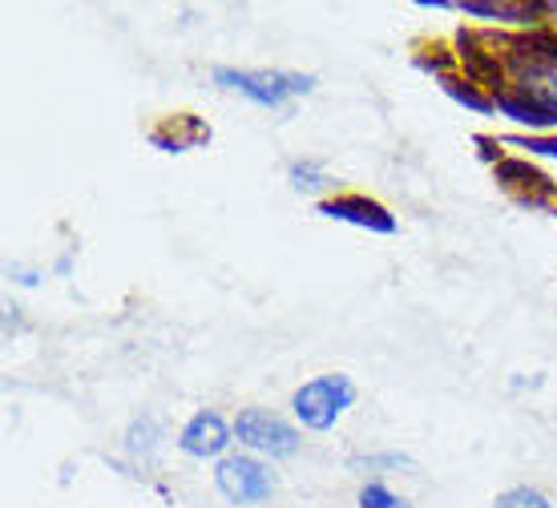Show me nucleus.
I'll return each instance as SVG.
<instances>
[{
	"label": "nucleus",
	"instance_id": "2",
	"mask_svg": "<svg viewBox=\"0 0 557 508\" xmlns=\"http://www.w3.org/2000/svg\"><path fill=\"white\" fill-rule=\"evenodd\" d=\"M351 399H356V387L348 375H320L295 392V416L307 428H332Z\"/></svg>",
	"mask_w": 557,
	"mask_h": 508
},
{
	"label": "nucleus",
	"instance_id": "5",
	"mask_svg": "<svg viewBox=\"0 0 557 508\" xmlns=\"http://www.w3.org/2000/svg\"><path fill=\"white\" fill-rule=\"evenodd\" d=\"M226 444H231V428L214 412L195 416V420L186 424V432H182V448L190 456H219Z\"/></svg>",
	"mask_w": 557,
	"mask_h": 508
},
{
	"label": "nucleus",
	"instance_id": "8",
	"mask_svg": "<svg viewBox=\"0 0 557 508\" xmlns=\"http://www.w3.org/2000/svg\"><path fill=\"white\" fill-rule=\"evenodd\" d=\"M360 508H408V505L405 500H396L384 484H368V488L360 493Z\"/></svg>",
	"mask_w": 557,
	"mask_h": 508
},
{
	"label": "nucleus",
	"instance_id": "4",
	"mask_svg": "<svg viewBox=\"0 0 557 508\" xmlns=\"http://www.w3.org/2000/svg\"><path fill=\"white\" fill-rule=\"evenodd\" d=\"M219 488L235 505H255V500H267L275 493V476L251 456H226L219 464Z\"/></svg>",
	"mask_w": 557,
	"mask_h": 508
},
{
	"label": "nucleus",
	"instance_id": "7",
	"mask_svg": "<svg viewBox=\"0 0 557 508\" xmlns=\"http://www.w3.org/2000/svg\"><path fill=\"white\" fill-rule=\"evenodd\" d=\"M493 508H549V500L542 493H533V488H509L505 496H497Z\"/></svg>",
	"mask_w": 557,
	"mask_h": 508
},
{
	"label": "nucleus",
	"instance_id": "10",
	"mask_svg": "<svg viewBox=\"0 0 557 508\" xmlns=\"http://www.w3.org/2000/svg\"><path fill=\"white\" fill-rule=\"evenodd\" d=\"M292 174H295V186H299V190H320L323 182H327L315 165H295Z\"/></svg>",
	"mask_w": 557,
	"mask_h": 508
},
{
	"label": "nucleus",
	"instance_id": "11",
	"mask_svg": "<svg viewBox=\"0 0 557 508\" xmlns=\"http://www.w3.org/2000/svg\"><path fill=\"white\" fill-rule=\"evenodd\" d=\"M545 153H557V146H554V150H545Z\"/></svg>",
	"mask_w": 557,
	"mask_h": 508
},
{
	"label": "nucleus",
	"instance_id": "6",
	"mask_svg": "<svg viewBox=\"0 0 557 508\" xmlns=\"http://www.w3.org/2000/svg\"><path fill=\"white\" fill-rule=\"evenodd\" d=\"M327 214H332V219L372 222V226H380V231H388V226H392V222L384 219V210H380V207H368V202H360V198H356V202H332V207H327Z\"/></svg>",
	"mask_w": 557,
	"mask_h": 508
},
{
	"label": "nucleus",
	"instance_id": "9",
	"mask_svg": "<svg viewBox=\"0 0 557 508\" xmlns=\"http://www.w3.org/2000/svg\"><path fill=\"white\" fill-rule=\"evenodd\" d=\"M153 436H158V424H153V420H141V424H134V432H129V448H134V453L150 456L153 444H158Z\"/></svg>",
	"mask_w": 557,
	"mask_h": 508
},
{
	"label": "nucleus",
	"instance_id": "1",
	"mask_svg": "<svg viewBox=\"0 0 557 508\" xmlns=\"http://www.w3.org/2000/svg\"><path fill=\"white\" fill-rule=\"evenodd\" d=\"M223 89H235V94L251 97L259 106H283L287 97H299L311 89V77L304 73H278V70H219L214 73Z\"/></svg>",
	"mask_w": 557,
	"mask_h": 508
},
{
	"label": "nucleus",
	"instance_id": "3",
	"mask_svg": "<svg viewBox=\"0 0 557 508\" xmlns=\"http://www.w3.org/2000/svg\"><path fill=\"white\" fill-rule=\"evenodd\" d=\"M235 436L263 456H292L299 448V436L287 420L263 412V408H247V412L235 420Z\"/></svg>",
	"mask_w": 557,
	"mask_h": 508
}]
</instances>
